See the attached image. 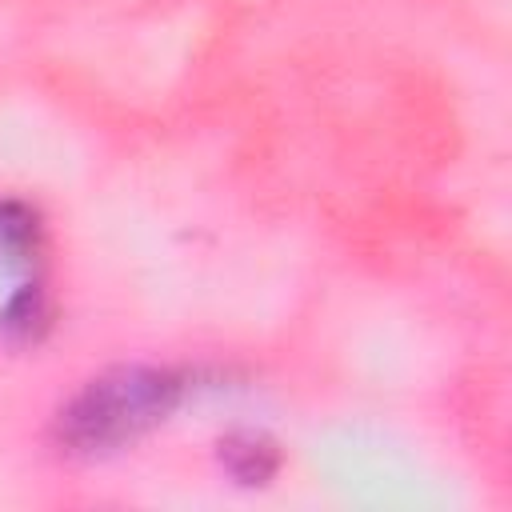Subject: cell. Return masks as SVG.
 <instances>
[{
  "label": "cell",
  "mask_w": 512,
  "mask_h": 512,
  "mask_svg": "<svg viewBox=\"0 0 512 512\" xmlns=\"http://www.w3.org/2000/svg\"><path fill=\"white\" fill-rule=\"evenodd\" d=\"M180 376L148 364H120L92 376L56 416V436L68 452H112L152 424H160L180 400Z\"/></svg>",
  "instance_id": "1"
},
{
  "label": "cell",
  "mask_w": 512,
  "mask_h": 512,
  "mask_svg": "<svg viewBox=\"0 0 512 512\" xmlns=\"http://www.w3.org/2000/svg\"><path fill=\"white\" fill-rule=\"evenodd\" d=\"M220 460L240 484H264L280 464L276 444L256 432H236V436L220 440Z\"/></svg>",
  "instance_id": "2"
},
{
  "label": "cell",
  "mask_w": 512,
  "mask_h": 512,
  "mask_svg": "<svg viewBox=\"0 0 512 512\" xmlns=\"http://www.w3.org/2000/svg\"><path fill=\"white\" fill-rule=\"evenodd\" d=\"M36 240H40L36 212L20 200H0V252L8 260H28L36 252Z\"/></svg>",
  "instance_id": "3"
},
{
  "label": "cell",
  "mask_w": 512,
  "mask_h": 512,
  "mask_svg": "<svg viewBox=\"0 0 512 512\" xmlns=\"http://www.w3.org/2000/svg\"><path fill=\"white\" fill-rule=\"evenodd\" d=\"M40 324H44V296H40L36 284H28V288H20V292L4 304L0 328L12 332V336H32Z\"/></svg>",
  "instance_id": "4"
}]
</instances>
